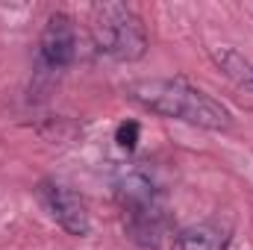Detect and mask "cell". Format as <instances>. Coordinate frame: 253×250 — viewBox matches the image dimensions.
<instances>
[{
    "mask_svg": "<svg viewBox=\"0 0 253 250\" xmlns=\"http://www.w3.org/2000/svg\"><path fill=\"white\" fill-rule=\"evenodd\" d=\"M126 100L141 106L150 115L168 118V121H183V124L224 132L233 126V112L206 94L203 88L191 85L183 77H150V80H135L126 85Z\"/></svg>",
    "mask_w": 253,
    "mask_h": 250,
    "instance_id": "6da1fadb",
    "label": "cell"
},
{
    "mask_svg": "<svg viewBox=\"0 0 253 250\" xmlns=\"http://www.w3.org/2000/svg\"><path fill=\"white\" fill-rule=\"evenodd\" d=\"M115 200L124 215L126 236L138 248H159L168 233V203L156 177L141 165H121L115 180Z\"/></svg>",
    "mask_w": 253,
    "mask_h": 250,
    "instance_id": "7a4b0ae2",
    "label": "cell"
},
{
    "mask_svg": "<svg viewBox=\"0 0 253 250\" xmlns=\"http://www.w3.org/2000/svg\"><path fill=\"white\" fill-rule=\"evenodd\" d=\"M91 39L94 47L115 62H138L150 47L144 21L124 3L91 6Z\"/></svg>",
    "mask_w": 253,
    "mask_h": 250,
    "instance_id": "3957f363",
    "label": "cell"
},
{
    "mask_svg": "<svg viewBox=\"0 0 253 250\" xmlns=\"http://www.w3.org/2000/svg\"><path fill=\"white\" fill-rule=\"evenodd\" d=\"M36 194H39V203L44 206V212L62 227L68 236L85 239L91 233V212H88L85 200L74 188L62 186L56 180H42Z\"/></svg>",
    "mask_w": 253,
    "mask_h": 250,
    "instance_id": "277c9868",
    "label": "cell"
},
{
    "mask_svg": "<svg viewBox=\"0 0 253 250\" xmlns=\"http://www.w3.org/2000/svg\"><path fill=\"white\" fill-rule=\"evenodd\" d=\"M77 59V27L65 12H53L39 36V68L62 71Z\"/></svg>",
    "mask_w": 253,
    "mask_h": 250,
    "instance_id": "5b68a950",
    "label": "cell"
},
{
    "mask_svg": "<svg viewBox=\"0 0 253 250\" xmlns=\"http://www.w3.org/2000/svg\"><path fill=\"white\" fill-rule=\"evenodd\" d=\"M233 230L221 221H197L174 233L171 250H230Z\"/></svg>",
    "mask_w": 253,
    "mask_h": 250,
    "instance_id": "8992f818",
    "label": "cell"
},
{
    "mask_svg": "<svg viewBox=\"0 0 253 250\" xmlns=\"http://www.w3.org/2000/svg\"><path fill=\"white\" fill-rule=\"evenodd\" d=\"M209 56H212L215 68H218L230 83H236L239 88H245V91L253 94V62L248 56H242L236 47H212Z\"/></svg>",
    "mask_w": 253,
    "mask_h": 250,
    "instance_id": "52a82bcc",
    "label": "cell"
},
{
    "mask_svg": "<svg viewBox=\"0 0 253 250\" xmlns=\"http://www.w3.org/2000/svg\"><path fill=\"white\" fill-rule=\"evenodd\" d=\"M138 132H141V126L135 124V121H121L118 129H115V141H118V147H124V150H135V144H138Z\"/></svg>",
    "mask_w": 253,
    "mask_h": 250,
    "instance_id": "ba28073f",
    "label": "cell"
}]
</instances>
